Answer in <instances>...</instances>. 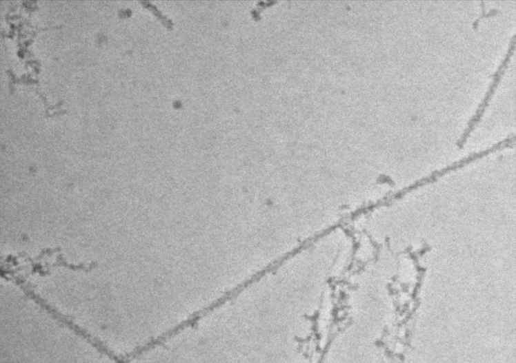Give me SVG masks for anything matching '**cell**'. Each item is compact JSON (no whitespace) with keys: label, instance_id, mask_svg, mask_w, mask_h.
Segmentation results:
<instances>
[{"label":"cell","instance_id":"obj_1","mask_svg":"<svg viewBox=\"0 0 516 363\" xmlns=\"http://www.w3.org/2000/svg\"><path fill=\"white\" fill-rule=\"evenodd\" d=\"M515 47V37L512 39L510 46L509 48V50L504 59L502 63L499 66L497 74L495 75L494 81H493L492 84L490 85L488 91L486 92L485 98L482 103L480 104L478 110L474 116L473 118L469 122V125L468 126V129H466L465 132L464 133V136H462V138L466 137V136H468L469 133H470L473 130V129L475 127V125L479 122V120L480 119L482 115L483 114L484 110L486 107L487 106L489 100L490 98V96L493 93H494L495 88L497 87L500 79L503 74L504 70L506 69L507 63H508V60L513 53V48Z\"/></svg>","mask_w":516,"mask_h":363}]
</instances>
